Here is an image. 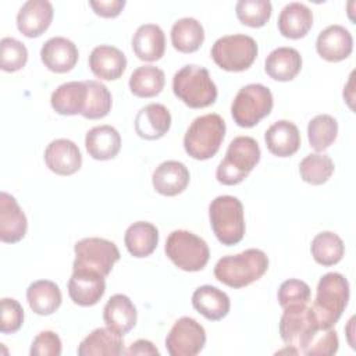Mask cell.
I'll return each instance as SVG.
<instances>
[{
  "instance_id": "cell-39",
  "label": "cell",
  "mask_w": 356,
  "mask_h": 356,
  "mask_svg": "<svg viewBox=\"0 0 356 356\" xmlns=\"http://www.w3.org/2000/svg\"><path fill=\"white\" fill-rule=\"evenodd\" d=\"M273 6L268 0H239L235 6L236 18L250 28H261L271 17Z\"/></svg>"
},
{
  "instance_id": "cell-44",
  "label": "cell",
  "mask_w": 356,
  "mask_h": 356,
  "mask_svg": "<svg viewBox=\"0 0 356 356\" xmlns=\"http://www.w3.org/2000/svg\"><path fill=\"white\" fill-rule=\"evenodd\" d=\"M61 339L54 331L39 332L31 345V356H60L61 355Z\"/></svg>"
},
{
  "instance_id": "cell-14",
  "label": "cell",
  "mask_w": 356,
  "mask_h": 356,
  "mask_svg": "<svg viewBox=\"0 0 356 356\" xmlns=\"http://www.w3.org/2000/svg\"><path fill=\"white\" fill-rule=\"evenodd\" d=\"M79 51L75 43L64 36L47 39L40 49V60L47 70L57 74L71 71L78 63Z\"/></svg>"
},
{
  "instance_id": "cell-26",
  "label": "cell",
  "mask_w": 356,
  "mask_h": 356,
  "mask_svg": "<svg viewBox=\"0 0 356 356\" xmlns=\"http://www.w3.org/2000/svg\"><path fill=\"white\" fill-rule=\"evenodd\" d=\"M136 318V307L124 293L113 295L103 309V320L106 325L121 335L129 332L135 327Z\"/></svg>"
},
{
  "instance_id": "cell-37",
  "label": "cell",
  "mask_w": 356,
  "mask_h": 356,
  "mask_svg": "<svg viewBox=\"0 0 356 356\" xmlns=\"http://www.w3.org/2000/svg\"><path fill=\"white\" fill-rule=\"evenodd\" d=\"M334 161L324 153H310L299 164L300 178L310 185L325 184L334 172Z\"/></svg>"
},
{
  "instance_id": "cell-18",
  "label": "cell",
  "mask_w": 356,
  "mask_h": 356,
  "mask_svg": "<svg viewBox=\"0 0 356 356\" xmlns=\"http://www.w3.org/2000/svg\"><path fill=\"white\" fill-rule=\"evenodd\" d=\"M28 229V220L15 197L7 192L0 193V241L19 242Z\"/></svg>"
},
{
  "instance_id": "cell-5",
  "label": "cell",
  "mask_w": 356,
  "mask_h": 356,
  "mask_svg": "<svg viewBox=\"0 0 356 356\" xmlns=\"http://www.w3.org/2000/svg\"><path fill=\"white\" fill-rule=\"evenodd\" d=\"M225 136V121L216 113L192 121L184 136L185 152L195 160H209L217 154Z\"/></svg>"
},
{
  "instance_id": "cell-19",
  "label": "cell",
  "mask_w": 356,
  "mask_h": 356,
  "mask_svg": "<svg viewBox=\"0 0 356 356\" xmlns=\"http://www.w3.org/2000/svg\"><path fill=\"white\" fill-rule=\"evenodd\" d=\"M135 132L146 140L163 138L171 127V114L160 103H150L142 107L135 117Z\"/></svg>"
},
{
  "instance_id": "cell-25",
  "label": "cell",
  "mask_w": 356,
  "mask_h": 356,
  "mask_svg": "<svg viewBox=\"0 0 356 356\" xmlns=\"http://www.w3.org/2000/svg\"><path fill=\"white\" fill-rule=\"evenodd\" d=\"M132 50L142 61H157L165 51V36L156 24L140 25L132 36Z\"/></svg>"
},
{
  "instance_id": "cell-20",
  "label": "cell",
  "mask_w": 356,
  "mask_h": 356,
  "mask_svg": "<svg viewBox=\"0 0 356 356\" xmlns=\"http://www.w3.org/2000/svg\"><path fill=\"white\" fill-rule=\"evenodd\" d=\"M189 179L191 174L184 163L167 160L156 167L152 177V184L157 193L163 196H177L186 189Z\"/></svg>"
},
{
  "instance_id": "cell-1",
  "label": "cell",
  "mask_w": 356,
  "mask_h": 356,
  "mask_svg": "<svg viewBox=\"0 0 356 356\" xmlns=\"http://www.w3.org/2000/svg\"><path fill=\"white\" fill-rule=\"evenodd\" d=\"M268 270V256L260 249H246L238 254L221 257L214 267V277L229 288H243L260 280Z\"/></svg>"
},
{
  "instance_id": "cell-40",
  "label": "cell",
  "mask_w": 356,
  "mask_h": 356,
  "mask_svg": "<svg viewBox=\"0 0 356 356\" xmlns=\"http://www.w3.org/2000/svg\"><path fill=\"white\" fill-rule=\"evenodd\" d=\"M28 61L26 46L15 38H3L0 42V68L6 72H15Z\"/></svg>"
},
{
  "instance_id": "cell-28",
  "label": "cell",
  "mask_w": 356,
  "mask_h": 356,
  "mask_svg": "<svg viewBox=\"0 0 356 356\" xmlns=\"http://www.w3.org/2000/svg\"><path fill=\"white\" fill-rule=\"evenodd\" d=\"M302 70V56L293 47H277L264 61L266 74L274 81H292Z\"/></svg>"
},
{
  "instance_id": "cell-6",
  "label": "cell",
  "mask_w": 356,
  "mask_h": 356,
  "mask_svg": "<svg viewBox=\"0 0 356 356\" xmlns=\"http://www.w3.org/2000/svg\"><path fill=\"white\" fill-rule=\"evenodd\" d=\"M209 218L216 238L225 246L239 243L245 235V216L241 200L231 195L217 196L209 206Z\"/></svg>"
},
{
  "instance_id": "cell-23",
  "label": "cell",
  "mask_w": 356,
  "mask_h": 356,
  "mask_svg": "<svg viewBox=\"0 0 356 356\" xmlns=\"http://www.w3.org/2000/svg\"><path fill=\"white\" fill-rule=\"evenodd\" d=\"M79 356H120L125 353L122 335L108 327L93 330L78 346Z\"/></svg>"
},
{
  "instance_id": "cell-31",
  "label": "cell",
  "mask_w": 356,
  "mask_h": 356,
  "mask_svg": "<svg viewBox=\"0 0 356 356\" xmlns=\"http://www.w3.org/2000/svg\"><path fill=\"white\" fill-rule=\"evenodd\" d=\"M124 243L131 256L138 259L147 257L157 248L159 229L149 221H136L127 228Z\"/></svg>"
},
{
  "instance_id": "cell-38",
  "label": "cell",
  "mask_w": 356,
  "mask_h": 356,
  "mask_svg": "<svg viewBox=\"0 0 356 356\" xmlns=\"http://www.w3.org/2000/svg\"><path fill=\"white\" fill-rule=\"evenodd\" d=\"M85 83L88 88V97L85 110L81 115L88 120H99L106 117L113 106L110 90L104 83L95 79L85 81Z\"/></svg>"
},
{
  "instance_id": "cell-2",
  "label": "cell",
  "mask_w": 356,
  "mask_h": 356,
  "mask_svg": "<svg viewBox=\"0 0 356 356\" xmlns=\"http://www.w3.org/2000/svg\"><path fill=\"white\" fill-rule=\"evenodd\" d=\"M349 293V282L342 274L327 273L320 278L312 307L320 331L337 324L348 306Z\"/></svg>"
},
{
  "instance_id": "cell-22",
  "label": "cell",
  "mask_w": 356,
  "mask_h": 356,
  "mask_svg": "<svg viewBox=\"0 0 356 356\" xmlns=\"http://www.w3.org/2000/svg\"><path fill=\"white\" fill-rule=\"evenodd\" d=\"M268 152L277 157H289L300 147V132L298 127L288 120H278L264 134Z\"/></svg>"
},
{
  "instance_id": "cell-32",
  "label": "cell",
  "mask_w": 356,
  "mask_h": 356,
  "mask_svg": "<svg viewBox=\"0 0 356 356\" xmlns=\"http://www.w3.org/2000/svg\"><path fill=\"white\" fill-rule=\"evenodd\" d=\"M26 300L33 313L39 316H49L61 306L63 296L56 282L38 280L28 286Z\"/></svg>"
},
{
  "instance_id": "cell-34",
  "label": "cell",
  "mask_w": 356,
  "mask_h": 356,
  "mask_svg": "<svg viewBox=\"0 0 356 356\" xmlns=\"http://www.w3.org/2000/svg\"><path fill=\"white\" fill-rule=\"evenodd\" d=\"M165 83L164 71L154 65L138 67L129 76V89L138 97L157 96Z\"/></svg>"
},
{
  "instance_id": "cell-35",
  "label": "cell",
  "mask_w": 356,
  "mask_h": 356,
  "mask_svg": "<svg viewBox=\"0 0 356 356\" xmlns=\"http://www.w3.org/2000/svg\"><path fill=\"white\" fill-rule=\"evenodd\" d=\"M310 252L316 263L330 267L342 260L345 254V245L335 232L324 231L313 238Z\"/></svg>"
},
{
  "instance_id": "cell-30",
  "label": "cell",
  "mask_w": 356,
  "mask_h": 356,
  "mask_svg": "<svg viewBox=\"0 0 356 356\" xmlns=\"http://www.w3.org/2000/svg\"><path fill=\"white\" fill-rule=\"evenodd\" d=\"M88 88L85 81H71L60 85L50 97L53 110L60 115L82 114L86 106Z\"/></svg>"
},
{
  "instance_id": "cell-21",
  "label": "cell",
  "mask_w": 356,
  "mask_h": 356,
  "mask_svg": "<svg viewBox=\"0 0 356 356\" xmlns=\"http://www.w3.org/2000/svg\"><path fill=\"white\" fill-rule=\"evenodd\" d=\"M89 68L95 76L103 81H115L127 68V57L114 46L100 44L89 56Z\"/></svg>"
},
{
  "instance_id": "cell-9",
  "label": "cell",
  "mask_w": 356,
  "mask_h": 356,
  "mask_svg": "<svg viewBox=\"0 0 356 356\" xmlns=\"http://www.w3.org/2000/svg\"><path fill=\"white\" fill-rule=\"evenodd\" d=\"M259 47L256 40L243 33L227 35L217 39L211 47L213 61L224 71L241 72L248 70L256 60Z\"/></svg>"
},
{
  "instance_id": "cell-41",
  "label": "cell",
  "mask_w": 356,
  "mask_h": 356,
  "mask_svg": "<svg viewBox=\"0 0 356 356\" xmlns=\"http://www.w3.org/2000/svg\"><path fill=\"white\" fill-rule=\"evenodd\" d=\"M310 286L305 281L289 278L280 285L277 298L280 306L285 309L296 305H307V302L310 300Z\"/></svg>"
},
{
  "instance_id": "cell-8",
  "label": "cell",
  "mask_w": 356,
  "mask_h": 356,
  "mask_svg": "<svg viewBox=\"0 0 356 356\" xmlns=\"http://www.w3.org/2000/svg\"><path fill=\"white\" fill-rule=\"evenodd\" d=\"M274 106L271 90L261 83L242 86L231 104V115L238 127L252 128L267 117Z\"/></svg>"
},
{
  "instance_id": "cell-42",
  "label": "cell",
  "mask_w": 356,
  "mask_h": 356,
  "mask_svg": "<svg viewBox=\"0 0 356 356\" xmlns=\"http://www.w3.org/2000/svg\"><path fill=\"white\" fill-rule=\"evenodd\" d=\"M0 307V331L3 334L17 332L24 324V309L21 303L13 298H3Z\"/></svg>"
},
{
  "instance_id": "cell-16",
  "label": "cell",
  "mask_w": 356,
  "mask_h": 356,
  "mask_svg": "<svg viewBox=\"0 0 356 356\" xmlns=\"http://www.w3.org/2000/svg\"><path fill=\"white\" fill-rule=\"evenodd\" d=\"M54 10L47 0H28L17 14V28L26 38L40 36L53 21Z\"/></svg>"
},
{
  "instance_id": "cell-29",
  "label": "cell",
  "mask_w": 356,
  "mask_h": 356,
  "mask_svg": "<svg viewBox=\"0 0 356 356\" xmlns=\"http://www.w3.org/2000/svg\"><path fill=\"white\" fill-rule=\"evenodd\" d=\"M313 26V13L303 3L286 4L278 15V31L288 39H300Z\"/></svg>"
},
{
  "instance_id": "cell-4",
  "label": "cell",
  "mask_w": 356,
  "mask_h": 356,
  "mask_svg": "<svg viewBox=\"0 0 356 356\" xmlns=\"http://www.w3.org/2000/svg\"><path fill=\"white\" fill-rule=\"evenodd\" d=\"M260 147L252 136H236L228 145L225 157L216 170V178L222 185L241 184L260 161Z\"/></svg>"
},
{
  "instance_id": "cell-24",
  "label": "cell",
  "mask_w": 356,
  "mask_h": 356,
  "mask_svg": "<svg viewBox=\"0 0 356 356\" xmlns=\"http://www.w3.org/2000/svg\"><path fill=\"white\" fill-rule=\"evenodd\" d=\"M192 306L207 320L218 321L229 313L231 300L224 291L213 285H202L192 295Z\"/></svg>"
},
{
  "instance_id": "cell-7",
  "label": "cell",
  "mask_w": 356,
  "mask_h": 356,
  "mask_svg": "<svg viewBox=\"0 0 356 356\" xmlns=\"http://www.w3.org/2000/svg\"><path fill=\"white\" fill-rule=\"evenodd\" d=\"M164 252L178 268L189 273L203 270L210 259L206 241L186 229L172 231L165 241Z\"/></svg>"
},
{
  "instance_id": "cell-3",
  "label": "cell",
  "mask_w": 356,
  "mask_h": 356,
  "mask_svg": "<svg viewBox=\"0 0 356 356\" xmlns=\"http://www.w3.org/2000/svg\"><path fill=\"white\" fill-rule=\"evenodd\" d=\"M172 92L191 108H204L217 100V86L207 68L186 64L174 74Z\"/></svg>"
},
{
  "instance_id": "cell-17",
  "label": "cell",
  "mask_w": 356,
  "mask_h": 356,
  "mask_svg": "<svg viewBox=\"0 0 356 356\" xmlns=\"http://www.w3.org/2000/svg\"><path fill=\"white\" fill-rule=\"evenodd\" d=\"M318 56L327 61L338 63L348 58L353 50V38L342 25H330L323 29L316 40Z\"/></svg>"
},
{
  "instance_id": "cell-12",
  "label": "cell",
  "mask_w": 356,
  "mask_h": 356,
  "mask_svg": "<svg viewBox=\"0 0 356 356\" xmlns=\"http://www.w3.org/2000/svg\"><path fill=\"white\" fill-rule=\"evenodd\" d=\"M206 345V331L192 317H181L171 327L165 338V348L171 356H195Z\"/></svg>"
},
{
  "instance_id": "cell-15",
  "label": "cell",
  "mask_w": 356,
  "mask_h": 356,
  "mask_svg": "<svg viewBox=\"0 0 356 356\" xmlns=\"http://www.w3.org/2000/svg\"><path fill=\"white\" fill-rule=\"evenodd\" d=\"M44 163L50 171L57 175H72L82 165V154L72 140L54 139L44 150Z\"/></svg>"
},
{
  "instance_id": "cell-33",
  "label": "cell",
  "mask_w": 356,
  "mask_h": 356,
  "mask_svg": "<svg viewBox=\"0 0 356 356\" xmlns=\"http://www.w3.org/2000/svg\"><path fill=\"white\" fill-rule=\"evenodd\" d=\"M204 42L202 24L191 17L181 18L171 28V43L181 53H195Z\"/></svg>"
},
{
  "instance_id": "cell-43",
  "label": "cell",
  "mask_w": 356,
  "mask_h": 356,
  "mask_svg": "<svg viewBox=\"0 0 356 356\" xmlns=\"http://www.w3.org/2000/svg\"><path fill=\"white\" fill-rule=\"evenodd\" d=\"M324 332L320 335H314L312 342L303 350V355L307 356H330L335 355L339 348V339L337 331L332 328L323 330Z\"/></svg>"
},
{
  "instance_id": "cell-45",
  "label": "cell",
  "mask_w": 356,
  "mask_h": 356,
  "mask_svg": "<svg viewBox=\"0 0 356 356\" xmlns=\"http://www.w3.org/2000/svg\"><path fill=\"white\" fill-rule=\"evenodd\" d=\"M89 6L97 15L104 18H114L120 15L125 7V0H90Z\"/></svg>"
},
{
  "instance_id": "cell-36",
  "label": "cell",
  "mask_w": 356,
  "mask_h": 356,
  "mask_svg": "<svg viewBox=\"0 0 356 356\" xmlns=\"http://www.w3.org/2000/svg\"><path fill=\"white\" fill-rule=\"evenodd\" d=\"M338 122L330 114H318L307 125V139L316 152H324L337 139Z\"/></svg>"
},
{
  "instance_id": "cell-10",
  "label": "cell",
  "mask_w": 356,
  "mask_h": 356,
  "mask_svg": "<svg viewBox=\"0 0 356 356\" xmlns=\"http://www.w3.org/2000/svg\"><path fill=\"white\" fill-rule=\"evenodd\" d=\"M318 331V324L312 307L296 305L284 309L280 318V335L286 346L296 349L298 353H303Z\"/></svg>"
},
{
  "instance_id": "cell-13",
  "label": "cell",
  "mask_w": 356,
  "mask_h": 356,
  "mask_svg": "<svg viewBox=\"0 0 356 356\" xmlns=\"http://www.w3.org/2000/svg\"><path fill=\"white\" fill-rule=\"evenodd\" d=\"M104 292V275L86 268H72V275L68 281V295L75 305L82 307L95 306Z\"/></svg>"
},
{
  "instance_id": "cell-11",
  "label": "cell",
  "mask_w": 356,
  "mask_h": 356,
  "mask_svg": "<svg viewBox=\"0 0 356 356\" xmlns=\"http://www.w3.org/2000/svg\"><path fill=\"white\" fill-rule=\"evenodd\" d=\"M75 260L72 268H86L107 277L121 254L117 245L108 239L90 236L74 245Z\"/></svg>"
},
{
  "instance_id": "cell-27",
  "label": "cell",
  "mask_w": 356,
  "mask_h": 356,
  "mask_svg": "<svg viewBox=\"0 0 356 356\" xmlns=\"http://www.w3.org/2000/svg\"><path fill=\"white\" fill-rule=\"evenodd\" d=\"M85 147L95 160H111L121 149V136L111 125H97L86 132Z\"/></svg>"
},
{
  "instance_id": "cell-46",
  "label": "cell",
  "mask_w": 356,
  "mask_h": 356,
  "mask_svg": "<svg viewBox=\"0 0 356 356\" xmlns=\"http://www.w3.org/2000/svg\"><path fill=\"white\" fill-rule=\"evenodd\" d=\"M125 355L134 356V355H156L159 356V349L147 339H138L129 345V348L125 350Z\"/></svg>"
}]
</instances>
